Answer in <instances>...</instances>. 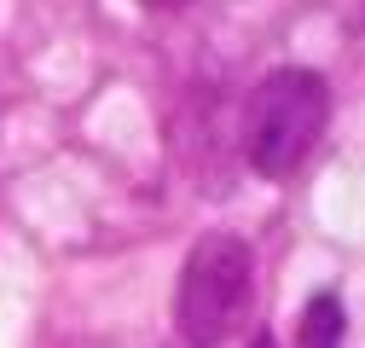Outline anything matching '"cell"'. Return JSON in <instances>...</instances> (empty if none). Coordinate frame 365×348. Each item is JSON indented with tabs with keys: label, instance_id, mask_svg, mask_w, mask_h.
Returning a JSON list of instances; mask_svg holds the SVG:
<instances>
[{
	"label": "cell",
	"instance_id": "5b68a950",
	"mask_svg": "<svg viewBox=\"0 0 365 348\" xmlns=\"http://www.w3.org/2000/svg\"><path fill=\"white\" fill-rule=\"evenodd\" d=\"M145 6H174V0H145Z\"/></svg>",
	"mask_w": 365,
	"mask_h": 348
},
{
	"label": "cell",
	"instance_id": "3957f363",
	"mask_svg": "<svg viewBox=\"0 0 365 348\" xmlns=\"http://www.w3.org/2000/svg\"><path fill=\"white\" fill-rule=\"evenodd\" d=\"M336 342H342V302L319 290L302 308V348H336Z\"/></svg>",
	"mask_w": 365,
	"mask_h": 348
},
{
	"label": "cell",
	"instance_id": "7a4b0ae2",
	"mask_svg": "<svg viewBox=\"0 0 365 348\" xmlns=\"http://www.w3.org/2000/svg\"><path fill=\"white\" fill-rule=\"evenodd\" d=\"M331 122V87L325 76L313 70H272L250 105H244V157L255 174H267V180H279V174H290L313 145L319 134H325Z\"/></svg>",
	"mask_w": 365,
	"mask_h": 348
},
{
	"label": "cell",
	"instance_id": "277c9868",
	"mask_svg": "<svg viewBox=\"0 0 365 348\" xmlns=\"http://www.w3.org/2000/svg\"><path fill=\"white\" fill-rule=\"evenodd\" d=\"M255 348H279V342H272V337H261V342H255Z\"/></svg>",
	"mask_w": 365,
	"mask_h": 348
},
{
	"label": "cell",
	"instance_id": "6da1fadb",
	"mask_svg": "<svg viewBox=\"0 0 365 348\" xmlns=\"http://www.w3.org/2000/svg\"><path fill=\"white\" fill-rule=\"evenodd\" d=\"M255 302V255L232 232H209L186 250V267L174 285V331L186 348L232 342Z\"/></svg>",
	"mask_w": 365,
	"mask_h": 348
}]
</instances>
